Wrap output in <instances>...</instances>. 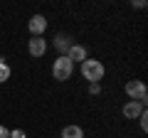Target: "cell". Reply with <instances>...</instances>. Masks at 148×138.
<instances>
[{"instance_id":"obj_6","label":"cell","mask_w":148,"mask_h":138,"mask_svg":"<svg viewBox=\"0 0 148 138\" xmlns=\"http://www.w3.org/2000/svg\"><path fill=\"white\" fill-rule=\"evenodd\" d=\"M64 57H67L69 59V62H84V59H89V54H86V47H82V44H72V47H69L67 49V54H64Z\"/></svg>"},{"instance_id":"obj_8","label":"cell","mask_w":148,"mask_h":138,"mask_svg":"<svg viewBox=\"0 0 148 138\" xmlns=\"http://www.w3.org/2000/svg\"><path fill=\"white\" fill-rule=\"evenodd\" d=\"M59 138H84V131H82L79 126H64Z\"/></svg>"},{"instance_id":"obj_11","label":"cell","mask_w":148,"mask_h":138,"mask_svg":"<svg viewBox=\"0 0 148 138\" xmlns=\"http://www.w3.org/2000/svg\"><path fill=\"white\" fill-rule=\"evenodd\" d=\"M138 123H141V131L146 133V131H148V113H146V111H143L141 116H138Z\"/></svg>"},{"instance_id":"obj_2","label":"cell","mask_w":148,"mask_h":138,"mask_svg":"<svg viewBox=\"0 0 148 138\" xmlns=\"http://www.w3.org/2000/svg\"><path fill=\"white\" fill-rule=\"evenodd\" d=\"M72 72H74V64L69 62L64 54H59V57L54 59V64H52V77L57 81H67L69 77H72Z\"/></svg>"},{"instance_id":"obj_3","label":"cell","mask_w":148,"mask_h":138,"mask_svg":"<svg viewBox=\"0 0 148 138\" xmlns=\"http://www.w3.org/2000/svg\"><path fill=\"white\" fill-rule=\"evenodd\" d=\"M126 94L131 101H138V104H146V96H148V89L141 79H131L126 81Z\"/></svg>"},{"instance_id":"obj_9","label":"cell","mask_w":148,"mask_h":138,"mask_svg":"<svg viewBox=\"0 0 148 138\" xmlns=\"http://www.w3.org/2000/svg\"><path fill=\"white\" fill-rule=\"evenodd\" d=\"M54 44H57V49H59L62 54H67V49L72 47L74 42H72V40L67 37V35H57V40H54Z\"/></svg>"},{"instance_id":"obj_14","label":"cell","mask_w":148,"mask_h":138,"mask_svg":"<svg viewBox=\"0 0 148 138\" xmlns=\"http://www.w3.org/2000/svg\"><path fill=\"white\" fill-rule=\"evenodd\" d=\"M0 138H10V131L5 126H0Z\"/></svg>"},{"instance_id":"obj_15","label":"cell","mask_w":148,"mask_h":138,"mask_svg":"<svg viewBox=\"0 0 148 138\" xmlns=\"http://www.w3.org/2000/svg\"><path fill=\"white\" fill-rule=\"evenodd\" d=\"M131 8H146V0H136V3H131Z\"/></svg>"},{"instance_id":"obj_4","label":"cell","mask_w":148,"mask_h":138,"mask_svg":"<svg viewBox=\"0 0 148 138\" xmlns=\"http://www.w3.org/2000/svg\"><path fill=\"white\" fill-rule=\"evenodd\" d=\"M27 30H30L32 37H42L45 30H47V17L45 15H32L30 22H27Z\"/></svg>"},{"instance_id":"obj_13","label":"cell","mask_w":148,"mask_h":138,"mask_svg":"<svg viewBox=\"0 0 148 138\" xmlns=\"http://www.w3.org/2000/svg\"><path fill=\"white\" fill-rule=\"evenodd\" d=\"M89 94H91V96L101 94V86H99V84H89Z\"/></svg>"},{"instance_id":"obj_7","label":"cell","mask_w":148,"mask_h":138,"mask_svg":"<svg viewBox=\"0 0 148 138\" xmlns=\"http://www.w3.org/2000/svg\"><path fill=\"white\" fill-rule=\"evenodd\" d=\"M123 118H138L143 111H146V104H138V101H128V104H123Z\"/></svg>"},{"instance_id":"obj_12","label":"cell","mask_w":148,"mask_h":138,"mask_svg":"<svg viewBox=\"0 0 148 138\" xmlns=\"http://www.w3.org/2000/svg\"><path fill=\"white\" fill-rule=\"evenodd\" d=\"M10 138H27V136H25L22 128H15V131H10Z\"/></svg>"},{"instance_id":"obj_5","label":"cell","mask_w":148,"mask_h":138,"mask_svg":"<svg viewBox=\"0 0 148 138\" xmlns=\"http://www.w3.org/2000/svg\"><path fill=\"white\" fill-rule=\"evenodd\" d=\"M27 52H30L32 57H42V54L47 52V40H45V37H30V42H27Z\"/></svg>"},{"instance_id":"obj_1","label":"cell","mask_w":148,"mask_h":138,"mask_svg":"<svg viewBox=\"0 0 148 138\" xmlns=\"http://www.w3.org/2000/svg\"><path fill=\"white\" fill-rule=\"evenodd\" d=\"M104 64L99 62V59H84L82 62V77H84L89 84H99L101 79H104Z\"/></svg>"},{"instance_id":"obj_10","label":"cell","mask_w":148,"mask_h":138,"mask_svg":"<svg viewBox=\"0 0 148 138\" xmlns=\"http://www.w3.org/2000/svg\"><path fill=\"white\" fill-rule=\"evenodd\" d=\"M8 79H10V67H8L5 57H0V84H3V81H8Z\"/></svg>"}]
</instances>
